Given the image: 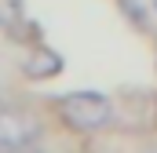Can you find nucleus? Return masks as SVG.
Returning <instances> with one entry per match:
<instances>
[{
	"label": "nucleus",
	"mask_w": 157,
	"mask_h": 153,
	"mask_svg": "<svg viewBox=\"0 0 157 153\" xmlns=\"http://www.w3.org/2000/svg\"><path fill=\"white\" fill-rule=\"evenodd\" d=\"M59 113L70 128L91 131V128H102L110 120V102L99 91H70V95L59 99Z\"/></svg>",
	"instance_id": "obj_1"
},
{
	"label": "nucleus",
	"mask_w": 157,
	"mask_h": 153,
	"mask_svg": "<svg viewBox=\"0 0 157 153\" xmlns=\"http://www.w3.org/2000/svg\"><path fill=\"white\" fill-rule=\"evenodd\" d=\"M37 139H40V120L33 113L15 110V106L0 110V150H15V146L37 142Z\"/></svg>",
	"instance_id": "obj_2"
},
{
	"label": "nucleus",
	"mask_w": 157,
	"mask_h": 153,
	"mask_svg": "<svg viewBox=\"0 0 157 153\" xmlns=\"http://www.w3.org/2000/svg\"><path fill=\"white\" fill-rule=\"evenodd\" d=\"M59 69H62V58L51 47H33L26 55V62H22V73L29 76V80H48V76L59 73Z\"/></svg>",
	"instance_id": "obj_3"
},
{
	"label": "nucleus",
	"mask_w": 157,
	"mask_h": 153,
	"mask_svg": "<svg viewBox=\"0 0 157 153\" xmlns=\"http://www.w3.org/2000/svg\"><path fill=\"white\" fill-rule=\"evenodd\" d=\"M0 29L15 40H26V11L18 0H0Z\"/></svg>",
	"instance_id": "obj_4"
},
{
	"label": "nucleus",
	"mask_w": 157,
	"mask_h": 153,
	"mask_svg": "<svg viewBox=\"0 0 157 153\" xmlns=\"http://www.w3.org/2000/svg\"><path fill=\"white\" fill-rule=\"evenodd\" d=\"M0 153H44L37 142H26V146H15V150H0Z\"/></svg>",
	"instance_id": "obj_5"
},
{
	"label": "nucleus",
	"mask_w": 157,
	"mask_h": 153,
	"mask_svg": "<svg viewBox=\"0 0 157 153\" xmlns=\"http://www.w3.org/2000/svg\"><path fill=\"white\" fill-rule=\"evenodd\" d=\"M154 4H157V0H154Z\"/></svg>",
	"instance_id": "obj_6"
}]
</instances>
